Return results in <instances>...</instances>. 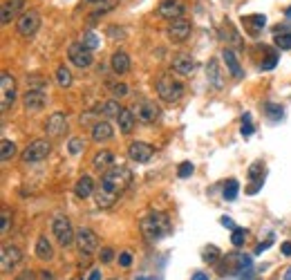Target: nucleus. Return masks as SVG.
<instances>
[{"label": "nucleus", "mask_w": 291, "mask_h": 280, "mask_svg": "<svg viewBox=\"0 0 291 280\" xmlns=\"http://www.w3.org/2000/svg\"><path fill=\"white\" fill-rule=\"evenodd\" d=\"M274 43H276V47H280V49H291V34H280V36H276Z\"/></svg>", "instance_id": "obj_35"}, {"label": "nucleus", "mask_w": 291, "mask_h": 280, "mask_svg": "<svg viewBox=\"0 0 291 280\" xmlns=\"http://www.w3.org/2000/svg\"><path fill=\"white\" fill-rule=\"evenodd\" d=\"M74 195H76L79 200H85V197L94 195V179H92L90 175H83V177H79L76 186H74Z\"/></svg>", "instance_id": "obj_22"}, {"label": "nucleus", "mask_w": 291, "mask_h": 280, "mask_svg": "<svg viewBox=\"0 0 291 280\" xmlns=\"http://www.w3.org/2000/svg\"><path fill=\"white\" fill-rule=\"evenodd\" d=\"M92 166H94V171H99V173L110 171V168L114 166V155L110 153V151L96 153V155H94V159H92Z\"/></svg>", "instance_id": "obj_24"}, {"label": "nucleus", "mask_w": 291, "mask_h": 280, "mask_svg": "<svg viewBox=\"0 0 291 280\" xmlns=\"http://www.w3.org/2000/svg\"><path fill=\"white\" fill-rule=\"evenodd\" d=\"M3 227H0V233H9V222H11V213H9V209H3Z\"/></svg>", "instance_id": "obj_40"}, {"label": "nucleus", "mask_w": 291, "mask_h": 280, "mask_svg": "<svg viewBox=\"0 0 291 280\" xmlns=\"http://www.w3.org/2000/svg\"><path fill=\"white\" fill-rule=\"evenodd\" d=\"M67 56H70V61L76 67H90L92 65V49L85 47L83 43H74V45H70V49H67Z\"/></svg>", "instance_id": "obj_11"}, {"label": "nucleus", "mask_w": 291, "mask_h": 280, "mask_svg": "<svg viewBox=\"0 0 291 280\" xmlns=\"http://www.w3.org/2000/svg\"><path fill=\"white\" fill-rule=\"evenodd\" d=\"M88 280H101V271H99V269H94V271H92L90 276H88Z\"/></svg>", "instance_id": "obj_50"}, {"label": "nucleus", "mask_w": 291, "mask_h": 280, "mask_svg": "<svg viewBox=\"0 0 291 280\" xmlns=\"http://www.w3.org/2000/svg\"><path fill=\"white\" fill-rule=\"evenodd\" d=\"M16 101V79L9 72L0 74V110L7 112Z\"/></svg>", "instance_id": "obj_5"}, {"label": "nucleus", "mask_w": 291, "mask_h": 280, "mask_svg": "<svg viewBox=\"0 0 291 280\" xmlns=\"http://www.w3.org/2000/svg\"><path fill=\"white\" fill-rule=\"evenodd\" d=\"M117 123H119V130L123 135H130L134 130V126H137V115H134L132 108H123L121 115L117 117Z\"/></svg>", "instance_id": "obj_20"}, {"label": "nucleus", "mask_w": 291, "mask_h": 280, "mask_svg": "<svg viewBox=\"0 0 291 280\" xmlns=\"http://www.w3.org/2000/svg\"><path fill=\"white\" fill-rule=\"evenodd\" d=\"M18 34L21 36H34L36 32H38V27H41V14L38 11H34V9H29V11H23L21 18H18Z\"/></svg>", "instance_id": "obj_10"}, {"label": "nucleus", "mask_w": 291, "mask_h": 280, "mask_svg": "<svg viewBox=\"0 0 291 280\" xmlns=\"http://www.w3.org/2000/svg\"><path fill=\"white\" fill-rule=\"evenodd\" d=\"M45 133H47V137H54V139H56V137H63L67 133V117L63 112H54V115L47 117Z\"/></svg>", "instance_id": "obj_13"}, {"label": "nucleus", "mask_w": 291, "mask_h": 280, "mask_svg": "<svg viewBox=\"0 0 291 280\" xmlns=\"http://www.w3.org/2000/svg\"><path fill=\"white\" fill-rule=\"evenodd\" d=\"M190 280H208V276L206 273H202V271H197V273H193V278Z\"/></svg>", "instance_id": "obj_49"}, {"label": "nucleus", "mask_w": 291, "mask_h": 280, "mask_svg": "<svg viewBox=\"0 0 291 280\" xmlns=\"http://www.w3.org/2000/svg\"><path fill=\"white\" fill-rule=\"evenodd\" d=\"M269 245H271V242H264V245H260V247L256 249V253H262V251H264V249H267Z\"/></svg>", "instance_id": "obj_52"}, {"label": "nucleus", "mask_w": 291, "mask_h": 280, "mask_svg": "<svg viewBox=\"0 0 291 280\" xmlns=\"http://www.w3.org/2000/svg\"><path fill=\"white\" fill-rule=\"evenodd\" d=\"M25 3H27V0H5L3 9H0V23L7 25V23H11V18H21Z\"/></svg>", "instance_id": "obj_17"}, {"label": "nucleus", "mask_w": 291, "mask_h": 280, "mask_svg": "<svg viewBox=\"0 0 291 280\" xmlns=\"http://www.w3.org/2000/svg\"><path fill=\"white\" fill-rule=\"evenodd\" d=\"M186 7H184L182 0H162L159 3L157 14L164 18V21H175V18H182Z\"/></svg>", "instance_id": "obj_15"}, {"label": "nucleus", "mask_w": 291, "mask_h": 280, "mask_svg": "<svg viewBox=\"0 0 291 280\" xmlns=\"http://www.w3.org/2000/svg\"><path fill=\"white\" fill-rule=\"evenodd\" d=\"M34 251H36V258L43 260V263H47V260L54 258V249H52V242L47 240V235H41V238L36 240Z\"/></svg>", "instance_id": "obj_25"}, {"label": "nucleus", "mask_w": 291, "mask_h": 280, "mask_svg": "<svg viewBox=\"0 0 291 280\" xmlns=\"http://www.w3.org/2000/svg\"><path fill=\"white\" fill-rule=\"evenodd\" d=\"M56 83L61 85V88H70V85H72V72H70V67H65V65H59L56 67Z\"/></svg>", "instance_id": "obj_28"}, {"label": "nucleus", "mask_w": 291, "mask_h": 280, "mask_svg": "<svg viewBox=\"0 0 291 280\" xmlns=\"http://www.w3.org/2000/svg\"><path fill=\"white\" fill-rule=\"evenodd\" d=\"M260 175H262V164H253V166L249 168V177H251V179H262Z\"/></svg>", "instance_id": "obj_43"}, {"label": "nucleus", "mask_w": 291, "mask_h": 280, "mask_svg": "<svg viewBox=\"0 0 291 280\" xmlns=\"http://www.w3.org/2000/svg\"><path fill=\"white\" fill-rule=\"evenodd\" d=\"M49 151H52V146H49L47 139H36L21 153V159L25 164H38V161H43L47 157Z\"/></svg>", "instance_id": "obj_6"}, {"label": "nucleus", "mask_w": 291, "mask_h": 280, "mask_svg": "<svg viewBox=\"0 0 291 280\" xmlns=\"http://www.w3.org/2000/svg\"><path fill=\"white\" fill-rule=\"evenodd\" d=\"M244 25L251 29V32H258V29H262L264 25H267V18H264L262 14H253V16L244 18Z\"/></svg>", "instance_id": "obj_29"}, {"label": "nucleus", "mask_w": 291, "mask_h": 280, "mask_svg": "<svg viewBox=\"0 0 291 280\" xmlns=\"http://www.w3.org/2000/svg\"><path fill=\"white\" fill-rule=\"evenodd\" d=\"M130 92V88L126 83H117V85H112V95H114V99H123Z\"/></svg>", "instance_id": "obj_38"}, {"label": "nucleus", "mask_w": 291, "mask_h": 280, "mask_svg": "<svg viewBox=\"0 0 291 280\" xmlns=\"http://www.w3.org/2000/svg\"><path fill=\"white\" fill-rule=\"evenodd\" d=\"M90 3H94V5H96V3H103V0H90Z\"/></svg>", "instance_id": "obj_54"}, {"label": "nucleus", "mask_w": 291, "mask_h": 280, "mask_svg": "<svg viewBox=\"0 0 291 280\" xmlns=\"http://www.w3.org/2000/svg\"><path fill=\"white\" fill-rule=\"evenodd\" d=\"M81 43H83L85 47H90V49H96L99 45H101V39H99L94 32H88V34H83V41Z\"/></svg>", "instance_id": "obj_32"}, {"label": "nucleus", "mask_w": 291, "mask_h": 280, "mask_svg": "<svg viewBox=\"0 0 291 280\" xmlns=\"http://www.w3.org/2000/svg\"><path fill=\"white\" fill-rule=\"evenodd\" d=\"M208 79L215 88H222V81H220V67H218V61H210L208 63Z\"/></svg>", "instance_id": "obj_31"}, {"label": "nucleus", "mask_w": 291, "mask_h": 280, "mask_svg": "<svg viewBox=\"0 0 291 280\" xmlns=\"http://www.w3.org/2000/svg\"><path fill=\"white\" fill-rule=\"evenodd\" d=\"M190 32H193V27H190V23L186 21V18H175V21H168V27H166V36H168L170 43L188 41Z\"/></svg>", "instance_id": "obj_8"}, {"label": "nucleus", "mask_w": 291, "mask_h": 280, "mask_svg": "<svg viewBox=\"0 0 291 280\" xmlns=\"http://www.w3.org/2000/svg\"><path fill=\"white\" fill-rule=\"evenodd\" d=\"M157 95L166 103H175L184 97V83L177 81L172 74H162L157 79Z\"/></svg>", "instance_id": "obj_3"}, {"label": "nucleus", "mask_w": 291, "mask_h": 280, "mask_svg": "<svg viewBox=\"0 0 291 280\" xmlns=\"http://www.w3.org/2000/svg\"><path fill=\"white\" fill-rule=\"evenodd\" d=\"M276 63H278V56H276V54H271L269 59H267V61H264V63H262V70H274V67H276Z\"/></svg>", "instance_id": "obj_44"}, {"label": "nucleus", "mask_w": 291, "mask_h": 280, "mask_svg": "<svg viewBox=\"0 0 291 280\" xmlns=\"http://www.w3.org/2000/svg\"><path fill=\"white\" fill-rule=\"evenodd\" d=\"M119 265H121V267H130V265H132V256H130L128 251L119 253Z\"/></svg>", "instance_id": "obj_45"}, {"label": "nucleus", "mask_w": 291, "mask_h": 280, "mask_svg": "<svg viewBox=\"0 0 291 280\" xmlns=\"http://www.w3.org/2000/svg\"><path fill=\"white\" fill-rule=\"evenodd\" d=\"M253 133V126H251V123H249V115H246V123H244V126H242V135L244 137H249Z\"/></svg>", "instance_id": "obj_47"}, {"label": "nucleus", "mask_w": 291, "mask_h": 280, "mask_svg": "<svg viewBox=\"0 0 291 280\" xmlns=\"http://www.w3.org/2000/svg\"><path fill=\"white\" fill-rule=\"evenodd\" d=\"M132 184V173L126 166H112L110 171L103 173L101 184L94 191V202L99 209H110L114 207L117 200L126 193V189Z\"/></svg>", "instance_id": "obj_1"}, {"label": "nucleus", "mask_w": 291, "mask_h": 280, "mask_svg": "<svg viewBox=\"0 0 291 280\" xmlns=\"http://www.w3.org/2000/svg\"><path fill=\"white\" fill-rule=\"evenodd\" d=\"M222 224H224V227H231V229H235V227H233V220H228V217H222Z\"/></svg>", "instance_id": "obj_51"}, {"label": "nucleus", "mask_w": 291, "mask_h": 280, "mask_svg": "<svg viewBox=\"0 0 291 280\" xmlns=\"http://www.w3.org/2000/svg\"><path fill=\"white\" fill-rule=\"evenodd\" d=\"M137 280H148V278H137Z\"/></svg>", "instance_id": "obj_56"}, {"label": "nucleus", "mask_w": 291, "mask_h": 280, "mask_svg": "<svg viewBox=\"0 0 291 280\" xmlns=\"http://www.w3.org/2000/svg\"><path fill=\"white\" fill-rule=\"evenodd\" d=\"M139 227H141V233H144V240L150 242V245L164 240L166 235L172 231V224L168 220V215L162 213V211H150V213H146L141 217Z\"/></svg>", "instance_id": "obj_2"}, {"label": "nucleus", "mask_w": 291, "mask_h": 280, "mask_svg": "<svg viewBox=\"0 0 291 280\" xmlns=\"http://www.w3.org/2000/svg\"><path fill=\"white\" fill-rule=\"evenodd\" d=\"M14 155H16V144L5 137V139L0 141V159H3V161H11V159H14Z\"/></svg>", "instance_id": "obj_27"}, {"label": "nucleus", "mask_w": 291, "mask_h": 280, "mask_svg": "<svg viewBox=\"0 0 291 280\" xmlns=\"http://www.w3.org/2000/svg\"><path fill=\"white\" fill-rule=\"evenodd\" d=\"M222 61H224L226 70L231 72L233 79H242V67H240V61L233 49H224V52H222Z\"/></svg>", "instance_id": "obj_23"}, {"label": "nucleus", "mask_w": 291, "mask_h": 280, "mask_svg": "<svg viewBox=\"0 0 291 280\" xmlns=\"http://www.w3.org/2000/svg\"><path fill=\"white\" fill-rule=\"evenodd\" d=\"M23 260V251L21 247L16 245H5L3 251H0V271L3 273H9L11 269H16Z\"/></svg>", "instance_id": "obj_9"}, {"label": "nucleus", "mask_w": 291, "mask_h": 280, "mask_svg": "<svg viewBox=\"0 0 291 280\" xmlns=\"http://www.w3.org/2000/svg\"><path fill=\"white\" fill-rule=\"evenodd\" d=\"M110 39H126V29L123 27H117V25H112V27L108 29Z\"/></svg>", "instance_id": "obj_41"}, {"label": "nucleus", "mask_w": 291, "mask_h": 280, "mask_svg": "<svg viewBox=\"0 0 291 280\" xmlns=\"http://www.w3.org/2000/svg\"><path fill=\"white\" fill-rule=\"evenodd\" d=\"M172 72L179 74V77H190L195 72V61L188 54H177L172 59Z\"/></svg>", "instance_id": "obj_18"}, {"label": "nucleus", "mask_w": 291, "mask_h": 280, "mask_svg": "<svg viewBox=\"0 0 291 280\" xmlns=\"http://www.w3.org/2000/svg\"><path fill=\"white\" fill-rule=\"evenodd\" d=\"M52 233L54 238H56V242L61 247H70L74 240H76V231L72 229V222L67 220L65 215H56L52 222Z\"/></svg>", "instance_id": "obj_4"}, {"label": "nucleus", "mask_w": 291, "mask_h": 280, "mask_svg": "<svg viewBox=\"0 0 291 280\" xmlns=\"http://www.w3.org/2000/svg\"><path fill=\"white\" fill-rule=\"evenodd\" d=\"M264 112L271 117V119H280L282 117V105H276V103H267L264 105Z\"/></svg>", "instance_id": "obj_34"}, {"label": "nucleus", "mask_w": 291, "mask_h": 280, "mask_svg": "<svg viewBox=\"0 0 291 280\" xmlns=\"http://www.w3.org/2000/svg\"><path fill=\"white\" fill-rule=\"evenodd\" d=\"M112 137H114V128L110 126L108 119H101V121H94V123H92V139H94L96 144L112 139Z\"/></svg>", "instance_id": "obj_19"}, {"label": "nucleus", "mask_w": 291, "mask_h": 280, "mask_svg": "<svg viewBox=\"0 0 291 280\" xmlns=\"http://www.w3.org/2000/svg\"><path fill=\"white\" fill-rule=\"evenodd\" d=\"M244 240H246V231H244V229H233V235H231L233 247H242Z\"/></svg>", "instance_id": "obj_33"}, {"label": "nucleus", "mask_w": 291, "mask_h": 280, "mask_svg": "<svg viewBox=\"0 0 291 280\" xmlns=\"http://www.w3.org/2000/svg\"><path fill=\"white\" fill-rule=\"evenodd\" d=\"M287 16H291V7H289V9H287Z\"/></svg>", "instance_id": "obj_55"}, {"label": "nucleus", "mask_w": 291, "mask_h": 280, "mask_svg": "<svg viewBox=\"0 0 291 280\" xmlns=\"http://www.w3.org/2000/svg\"><path fill=\"white\" fill-rule=\"evenodd\" d=\"M202 258L206 260V263H215V260L220 258L218 247H206V249H204V253H202Z\"/></svg>", "instance_id": "obj_37"}, {"label": "nucleus", "mask_w": 291, "mask_h": 280, "mask_svg": "<svg viewBox=\"0 0 291 280\" xmlns=\"http://www.w3.org/2000/svg\"><path fill=\"white\" fill-rule=\"evenodd\" d=\"M193 171H195V168H193V164H190V161H182V164H179V168H177V175L179 177H190V175H193Z\"/></svg>", "instance_id": "obj_36"}, {"label": "nucleus", "mask_w": 291, "mask_h": 280, "mask_svg": "<svg viewBox=\"0 0 291 280\" xmlns=\"http://www.w3.org/2000/svg\"><path fill=\"white\" fill-rule=\"evenodd\" d=\"M238 191H240V184L235 182V179H228V182L224 184V200L233 202L235 197H238Z\"/></svg>", "instance_id": "obj_30"}, {"label": "nucleus", "mask_w": 291, "mask_h": 280, "mask_svg": "<svg viewBox=\"0 0 291 280\" xmlns=\"http://www.w3.org/2000/svg\"><path fill=\"white\" fill-rule=\"evenodd\" d=\"M152 155H154V148L150 144H146V141H132V144L128 146V157L132 161H137V164L150 161Z\"/></svg>", "instance_id": "obj_14"}, {"label": "nucleus", "mask_w": 291, "mask_h": 280, "mask_svg": "<svg viewBox=\"0 0 291 280\" xmlns=\"http://www.w3.org/2000/svg\"><path fill=\"white\" fill-rule=\"evenodd\" d=\"M76 247H79V253L81 256H92V253L99 249V238H96V233L92 231V229L88 227H81L76 231Z\"/></svg>", "instance_id": "obj_7"}, {"label": "nucleus", "mask_w": 291, "mask_h": 280, "mask_svg": "<svg viewBox=\"0 0 291 280\" xmlns=\"http://www.w3.org/2000/svg\"><path fill=\"white\" fill-rule=\"evenodd\" d=\"M110 67H112L114 74H128L130 72V56L123 52V49H117L110 59Z\"/></svg>", "instance_id": "obj_21"}, {"label": "nucleus", "mask_w": 291, "mask_h": 280, "mask_svg": "<svg viewBox=\"0 0 291 280\" xmlns=\"http://www.w3.org/2000/svg\"><path fill=\"white\" fill-rule=\"evenodd\" d=\"M45 103H47V92H45V88H29L23 95V105L27 110H32V112L45 108Z\"/></svg>", "instance_id": "obj_12"}, {"label": "nucleus", "mask_w": 291, "mask_h": 280, "mask_svg": "<svg viewBox=\"0 0 291 280\" xmlns=\"http://www.w3.org/2000/svg\"><path fill=\"white\" fill-rule=\"evenodd\" d=\"M67 148H70L72 155H79L83 151V139H79V137H74V139H70V144H67Z\"/></svg>", "instance_id": "obj_39"}, {"label": "nucleus", "mask_w": 291, "mask_h": 280, "mask_svg": "<svg viewBox=\"0 0 291 280\" xmlns=\"http://www.w3.org/2000/svg\"><path fill=\"white\" fill-rule=\"evenodd\" d=\"M280 249H282L284 256H291V242H284V245H282Z\"/></svg>", "instance_id": "obj_48"}, {"label": "nucleus", "mask_w": 291, "mask_h": 280, "mask_svg": "<svg viewBox=\"0 0 291 280\" xmlns=\"http://www.w3.org/2000/svg\"><path fill=\"white\" fill-rule=\"evenodd\" d=\"M121 110H123V108L119 105V101H117V99H110V101H105V103L99 105V108H96V115H103L105 119H110V117H114V119H117V117L121 115Z\"/></svg>", "instance_id": "obj_26"}, {"label": "nucleus", "mask_w": 291, "mask_h": 280, "mask_svg": "<svg viewBox=\"0 0 291 280\" xmlns=\"http://www.w3.org/2000/svg\"><path fill=\"white\" fill-rule=\"evenodd\" d=\"M14 280H36V276H34V271H32V269H27V271H23L21 276H16Z\"/></svg>", "instance_id": "obj_46"}, {"label": "nucleus", "mask_w": 291, "mask_h": 280, "mask_svg": "<svg viewBox=\"0 0 291 280\" xmlns=\"http://www.w3.org/2000/svg\"><path fill=\"white\" fill-rule=\"evenodd\" d=\"M132 110H134V115H137V119L144 123H154L159 119V105L152 101H141L134 105Z\"/></svg>", "instance_id": "obj_16"}, {"label": "nucleus", "mask_w": 291, "mask_h": 280, "mask_svg": "<svg viewBox=\"0 0 291 280\" xmlns=\"http://www.w3.org/2000/svg\"><path fill=\"white\" fill-rule=\"evenodd\" d=\"M112 258H114V251H112V249H110V247H103V249H101V263L108 265V263H112Z\"/></svg>", "instance_id": "obj_42"}, {"label": "nucleus", "mask_w": 291, "mask_h": 280, "mask_svg": "<svg viewBox=\"0 0 291 280\" xmlns=\"http://www.w3.org/2000/svg\"><path fill=\"white\" fill-rule=\"evenodd\" d=\"M284 280H291V267H289L287 271H284Z\"/></svg>", "instance_id": "obj_53"}]
</instances>
